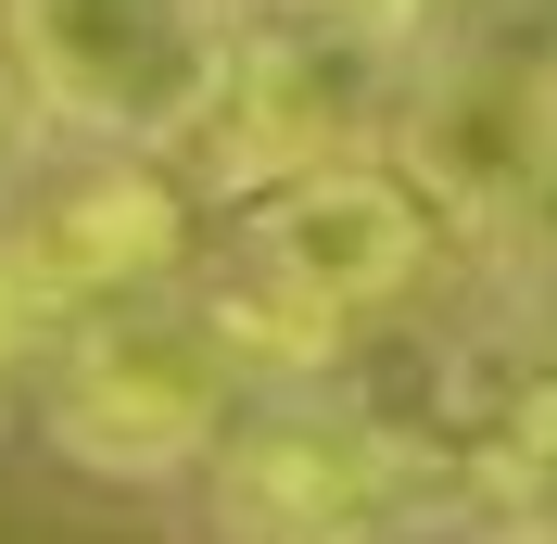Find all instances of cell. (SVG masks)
<instances>
[{
  "label": "cell",
  "mask_w": 557,
  "mask_h": 544,
  "mask_svg": "<svg viewBox=\"0 0 557 544\" xmlns=\"http://www.w3.org/2000/svg\"><path fill=\"white\" fill-rule=\"evenodd\" d=\"M317 13H343V26H368V38H393V51H418V38L444 26V0H317Z\"/></svg>",
  "instance_id": "cell-8"
},
{
  "label": "cell",
  "mask_w": 557,
  "mask_h": 544,
  "mask_svg": "<svg viewBox=\"0 0 557 544\" xmlns=\"http://www.w3.org/2000/svg\"><path fill=\"white\" fill-rule=\"evenodd\" d=\"M0 240L38 267V292L64 305V330H76V317H102V305L190 292V203H177V177L152 165V152H102V165L51 177Z\"/></svg>",
  "instance_id": "cell-6"
},
{
  "label": "cell",
  "mask_w": 557,
  "mask_h": 544,
  "mask_svg": "<svg viewBox=\"0 0 557 544\" xmlns=\"http://www.w3.org/2000/svg\"><path fill=\"white\" fill-rule=\"evenodd\" d=\"M228 418H242V368L190 292L102 305L38 355V431L89 481H177L228 443Z\"/></svg>",
  "instance_id": "cell-3"
},
{
  "label": "cell",
  "mask_w": 557,
  "mask_h": 544,
  "mask_svg": "<svg viewBox=\"0 0 557 544\" xmlns=\"http://www.w3.org/2000/svg\"><path fill=\"white\" fill-rule=\"evenodd\" d=\"M393 456L355 406H267L228 418V443L203 456L215 544H368L393 507Z\"/></svg>",
  "instance_id": "cell-5"
},
{
  "label": "cell",
  "mask_w": 557,
  "mask_h": 544,
  "mask_svg": "<svg viewBox=\"0 0 557 544\" xmlns=\"http://www.w3.org/2000/svg\"><path fill=\"white\" fill-rule=\"evenodd\" d=\"M0 418H13V368H0Z\"/></svg>",
  "instance_id": "cell-10"
},
{
  "label": "cell",
  "mask_w": 557,
  "mask_h": 544,
  "mask_svg": "<svg viewBox=\"0 0 557 544\" xmlns=\"http://www.w3.org/2000/svg\"><path fill=\"white\" fill-rule=\"evenodd\" d=\"M242 64L228 0H0V76L51 127L102 152H177L203 139Z\"/></svg>",
  "instance_id": "cell-2"
},
{
  "label": "cell",
  "mask_w": 557,
  "mask_h": 544,
  "mask_svg": "<svg viewBox=\"0 0 557 544\" xmlns=\"http://www.w3.org/2000/svg\"><path fill=\"white\" fill-rule=\"evenodd\" d=\"M242 240H228V267L190 279V305H203V330L228 342V368L242 380H305L330 368L368 317H393L431 279V254H444V215H431V190H418L406 165H381V152H355V165H317V177H278V190H253Z\"/></svg>",
  "instance_id": "cell-1"
},
{
  "label": "cell",
  "mask_w": 557,
  "mask_h": 544,
  "mask_svg": "<svg viewBox=\"0 0 557 544\" xmlns=\"http://www.w3.org/2000/svg\"><path fill=\"white\" fill-rule=\"evenodd\" d=\"M482 469H494V494H507V519H520V544H557V368L507 393Z\"/></svg>",
  "instance_id": "cell-7"
},
{
  "label": "cell",
  "mask_w": 557,
  "mask_h": 544,
  "mask_svg": "<svg viewBox=\"0 0 557 544\" xmlns=\"http://www.w3.org/2000/svg\"><path fill=\"white\" fill-rule=\"evenodd\" d=\"M393 114H406V51L368 38V26H343V13H317V0H292V13H267V26H242L228 102H215V127L190 139V152L215 165L228 203H253V190H278V177L355 165Z\"/></svg>",
  "instance_id": "cell-4"
},
{
  "label": "cell",
  "mask_w": 557,
  "mask_h": 544,
  "mask_svg": "<svg viewBox=\"0 0 557 544\" xmlns=\"http://www.w3.org/2000/svg\"><path fill=\"white\" fill-rule=\"evenodd\" d=\"M0 152H13V76H0Z\"/></svg>",
  "instance_id": "cell-9"
}]
</instances>
